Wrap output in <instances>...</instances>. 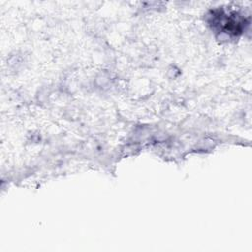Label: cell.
Segmentation results:
<instances>
[{
	"instance_id": "1",
	"label": "cell",
	"mask_w": 252,
	"mask_h": 252,
	"mask_svg": "<svg viewBox=\"0 0 252 252\" xmlns=\"http://www.w3.org/2000/svg\"><path fill=\"white\" fill-rule=\"evenodd\" d=\"M211 25L214 29H218L221 32L237 35L243 30L244 21L235 14H227L223 10H216L211 15Z\"/></svg>"
}]
</instances>
